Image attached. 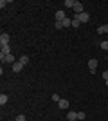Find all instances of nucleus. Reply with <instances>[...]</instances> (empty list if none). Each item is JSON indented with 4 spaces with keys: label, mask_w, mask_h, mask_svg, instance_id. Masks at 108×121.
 <instances>
[{
    "label": "nucleus",
    "mask_w": 108,
    "mask_h": 121,
    "mask_svg": "<svg viewBox=\"0 0 108 121\" xmlns=\"http://www.w3.org/2000/svg\"><path fill=\"white\" fill-rule=\"evenodd\" d=\"M74 4H76L74 0H65V5H67V7H74Z\"/></svg>",
    "instance_id": "obj_16"
},
{
    "label": "nucleus",
    "mask_w": 108,
    "mask_h": 121,
    "mask_svg": "<svg viewBox=\"0 0 108 121\" xmlns=\"http://www.w3.org/2000/svg\"><path fill=\"white\" fill-rule=\"evenodd\" d=\"M103 78H104V81L108 80V71H104V72H103Z\"/></svg>",
    "instance_id": "obj_22"
},
{
    "label": "nucleus",
    "mask_w": 108,
    "mask_h": 121,
    "mask_svg": "<svg viewBox=\"0 0 108 121\" xmlns=\"http://www.w3.org/2000/svg\"><path fill=\"white\" fill-rule=\"evenodd\" d=\"M101 49H104V51H108V40H104V42H101Z\"/></svg>",
    "instance_id": "obj_18"
},
{
    "label": "nucleus",
    "mask_w": 108,
    "mask_h": 121,
    "mask_svg": "<svg viewBox=\"0 0 108 121\" xmlns=\"http://www.w3.org/2000/svg\"><path fill=\"white\" fill-rule=\"evenodd\" d=\"M22 69H24V65H22L20 61H16V63H13V71H15V72H20Z\"/></svg>",
    "instance_id": "obj_8"
},
{
    "label": "nucleus",
    "mask_w": 108,
    "mask_h": 121,
    "mask_svg": "<svg viewBox=\"0 0 108 121\" xmlns=\"http://www.w3.org/2000/svg\"><path fill=\"white\" fill-rule=\"evenodd\" d=\"M9 40H11V36L7 35V33H2V35H0V45H9Z\"/></svg>",
    "instance_id": "obj_1"
},
{
    "label": "nucleus",
    "mask_w": 108,
    "mask_h": 121,
    "mask_svg": "<svg viewBox=\"0 0 108 121\" xmlns=\"http://www.w3.org/2000/svg\"><path fill=\"white\" fill-rule=\"evenodd\" d=\"M15 121H25V116H24V114H20V116L16 117V119H15Z\"/></svg>",
    "instance_id": "obj_21"
},
{
    "label": "nucleus",
    "mask_w": 108,
    "mask_h": 121,
    "mask_svg": "<svg viewBox=\"0 0 108 121\" xmlns=\"http://www.w3.org/2000/svg\"><path fill=\"white\" fill-rule=\"evenodd\" d=\"M106 87H108V80H106Z\"/></svg>",
    "instance_id": "obj_23"
},
{
    "label": "nucleus",
    "mask_w": 108,
    "mask_h": 121,
    "mask_svg": "<svg viewBox=\"0 0 108 121\" xmlns=\"http://www.w3.org/2000/svg\"><path fill=\"white\" fill-rule=\"evenodd\" d=\"M0 60H2V63H15V56L13 54H7V56H0Z\"/></svg>",
    "instance_id": "obj_3"
},
{
    "label": "nucleus",
    "mask_w": 108,
    "mask_h": 121,
    "mask_svg": "<svg viewBox=\"0 0 108 121\" xmlns=\"http://www.w3.org/2000/svg\"><path fill=\"white\" fill-rule=\"evenodd\" d=\"M56 29H63V20H56Z\"/></svg>",
    "instance_id": "obj_17"
},
{
    "label": "nucleus",
    "mask_w": 108,
    "mask_h": 121,
    "mask_svg": "<svg viewBox=\"0 0 108 121\" xmlns=\"http://www.w3.org/2000/svg\"><path fill=\"white\" fill-rule=\"evenodd\" d=\"M97 33H99V35H103V33H108V24H104V25H101V27H97Z\"/></svg>",
    "instance_id": "obj_11"
},
{
    "label": "nucleus",
    "mask_w": 108,
    "mask_h": 121,
    "mask_svg": "<svg viewBox=\"0 0 108 121\" xmlns=\"http://www.w3.org/2000/svg\"><path fill=\"white\" fill-rule=\"evenodd\" d=\"M60 99H61V98L58 96V94H52V101H56V103H60Z\"/></svg>",
    "instance_id": "obj_20"
},
{
    "label": "nucleus",
    "mask_w": 108,
    "mask_h": 121,
    "mask_svg": "<svg viewBox=\"0 0 108 121\" xmlns=\"http://www.w3.org/2000/svg\"><path fill=\"white\" fill-rule=\"evenodd\" d=\"M7 54H11L9 45H0V56H7Z\"/></svg>",
    "instance_id": "obj_6"
},
{
    "label": "nucleus",
    "mask_w": 108,
    "mask_h": 121,
    "mask_svg": "<svg viewBox=\"0 0 108 121\" xmlns=\"http://www.w3.org/2000/svg\"><path fill=\"white\" fill-rule=\"evenodd\" d=\"M67 119L68 121H76L77 119V112H68V114H67Z\"/></svg>",
    "instance_id": "obj_9"
},
{
    "label": "nucleus",
    "mask_w": 108,
    "mask_h": 121,
    "mask_svg": "<svg viewBox=\"0 0 108 121\" xmlns=\"http://www.w3.org/2000/svg\"><path fill=\"white\" fill-rule=\"evenodd\" d=\"M56 20H65V11H56Z\"/></svg>",
    "instance_id": "obj_10"
},
{
    "label": "nucleus",
    "mask_w": 108,
    "mask_h": 121,
    "mask_svg": "<svg viewBox=\"0 0 108 121\" xmlns=\"http://www.w3.org/2000/svg\"><path fill=\"white\" fill-rule=\"evenodd\" d=\"M88 69H90V72H96V69H97V60L96 58H92L88 61Z\"/></svg>",
    "instance_id": "obj_4"
},
{
    "label": "nucleus",
    "mask_w": 108,
    "mask_h": 121,
    "mask_svg": "<svg viewBox=\"0 0 108 121\" xmlns=\"http://www.w3.org/2000/svg\"><path fill=\"white\" fill-rule=\"evenodd\" d=\"M79 25H81V22L77 20V15H76L74 18H72V27H79Z\"/></svg>",
    "instance_id": "obj_13"
},
{
    "label": "nucleus",
    "mask_w": 108,
    "mask_h": 121,
    "mask_svg": "<svg viewBox=\"0 0 108 121\" xmlns=\"http://www.w3.org/2000/svg\"><path fill=\"white\" fill-rule=\"evenodd\" d=\"M77 20L81 22V24H85V22H90V15L85 11V13H81V15H77Z\"/></svg>",
    "instance_id": "obj_2"
},
{
    "label": "nucleus",
    "mask_w": 108,
    "mask_h": 121,
    "mask_svg": "<svg viewBox=\"0 0 108 121\" xmlns=\"http://www.w3.org/2000/svg\"><path fill=\"white\" fill-rule=\"evenodd\" d=\"M58 107H60V108H63V110H65V108H68V99H60Z\"/></svg>",
    "instance_id": "obj_7"
},
{
    "label": "nucleus",
    "mask_w": 108,
    "mask_h": 121,
    "mask_svg": "<svg viewBox=\"0 0 108 121\" xmlns=\"http://www.w3.org/2000/svg\"><path fill=\"white\" fill-rule=\"evenodd\" d=\"M63 27H72V20L65 18V20H63Z\"/></svg>",
    "instance_id": "obj_15"
},
{
    "label": "nucleus",
    "mask_w": 108,
    "mask_h": 121,
    "mask_svg": "<svg viewBox=\"0 0 108 121\" xmlns=\"http://www.w3.org/2000/svg\"><path fill=\"white\" fill-rule=\"evenodd\" d=\"M85 117H87L85 112H77V119H85Z\"/></svg>",
    "instance_id": "obj_19"
},
{
    "label": "nucleus",
    "mask_w": 108,
    "mask_h": 121,
    "mask_svg": "<svg viewBox=\"0 0 108 121\" xmlns=\"http://www.w3.org/2000/svg\"><path fill=\"white\" fill-rule=\"evenodd\" d=\"M20 63H22V65H24V67H25L27 63H29V56H27V54H24V56H22V58H20Z\"/></svg>",
    "instance_id": "obj_12"
},
{
    "label": "nucleus",
    "mask_w": 108,
    "mask_h": 121,
    "mask_svg": "<svg viewBox=\"0 0 108 121\" xmlns=\"http://www.w3.org/2000/svg\"><path fill=\"white\" fill-rule=\"evenodd\" d=\"M74 11H76V15H81V13H85V9H83V4H81V2H76V4H74Z\"/></svg>",
    "instance_id": "obj_5"
},
{
    "label": "nucleus",
    "mask_w": 108,
    "mask_h": 121,
    "mask_svg": "<svg viewBox=\"0 0 108 121\" xmlns=\"http://www.w3.org/2000/svg\"><path fill=\"white\" fill-rule=\"evenodd\" d=\"M7 101H9V98L5 96V94H2V96H0V105H5Z\"/></svg>",
    "instance_id": "obj_14"
}]
</instances>
